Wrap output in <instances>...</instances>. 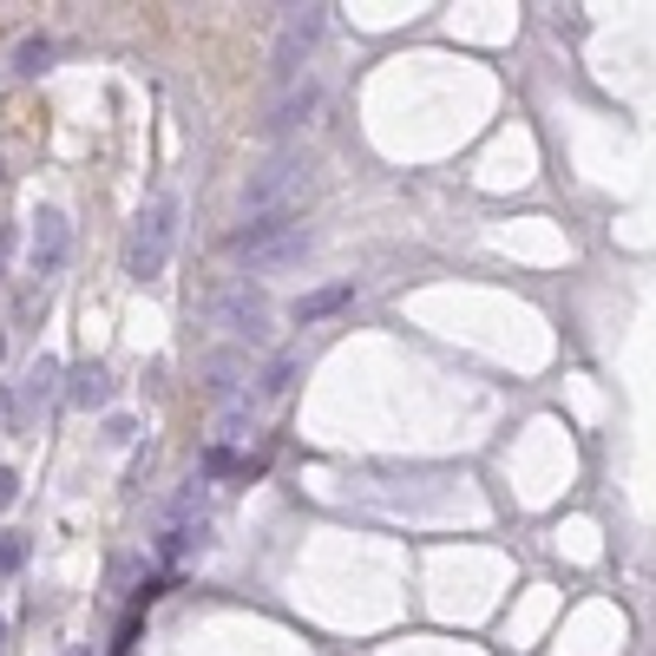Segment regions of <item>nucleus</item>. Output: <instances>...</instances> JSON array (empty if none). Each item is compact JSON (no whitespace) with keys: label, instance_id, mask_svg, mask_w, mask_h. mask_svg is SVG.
I'll return each mask as SVG.
<instances>
[{"label":"nucleus","instance_id":"f257e3e1","mask_svg":"<svg viewBox=\"0 0 656 656\" xmlns=\"http://www.w3.org/2000/svg\"><path fill=\"white\" fill-rule=\"evenodd\" d=\"M230 256L250 263L256 276H276V269H289V263L309 256V230H302L296 210H263V217H250V223L230 237Z\"/></svg>","mask_w":656,"mask_h":656},{"label":"nucleus","instance_id":"f03ea898","mask_svg":"<svg viewBox=\"0 0 656 656\" xmlns=\"http://www.w3.org/2000/svg\"><path fill=\"white\" fill-rule=\"evenodd\" d=\"M177 191H158L151 204H145V217L131 223V243H125V276H138V283H151L164 263H171V243H177Z\"/></svg>","mask_w":656,"mask_h":656},{"label":"nucleus","instance_id":"7ed1b4c3","mask_svg":"<svg viewBox=\"0 0 656 656\" xmlns=\"http://www.w3.org/2000/svg\"><path fill=\"white\" fill-rule=\"evenodd\" d=\"M322 26H329V7H296V13L283 20V39H276V59H269L276 85H296L302 59H309V53H315V39H322Z\"/></svg>","mask_w":656,"mask_h":656},{"label":"nucleus","instance_id":"20e7f679","mask_svg":"<svg viewBox=\"0 0 656 656\" xmlns=\"http://www.w3.org/2000/svg\"><path fill=\"white\" fill-rule=\"evenodd\" d=\"M302 177H309V158H302V151H276V158L243 184V204H250L256 217H263V210H283V197H289Z\"/></svg>","mask_w":656,"mask_h":656},{"label":"nucleus","instance_id":"39448f33","mask_svg":"<svg viewBox=\"0 0 656 656\" xmlns=\"http://www.w3.org/2000/svg\"><path fill=\"white\" fill-rule=\"evenodd\" d=\"M217 322H223L230 335H243V342H263V335H269V302H263V289H250V283L223 289V296H217Z\"/></svg>","mask_w":656,"mask_h":656},{"label":"nucleus","instance_id":"423d86ee","mask_svg":"<svg viewBox=\"0 0 656 656\" xmlns=\"http://www.w3.org/2000/svg\"><path fill=\"white\" fill-rule=\"evenodd\" d=\"M315 105H322V79H296V85L276 99V112H269V125H263V131H269V138H289L296 125H309V118H315Z\"/></svg>","mask_w":656,"mask_h":656},{"label":"nucleus","instance_id":"0eeeda50","mask_svg":"<svg viewBox=\"0 0 656 656\" xmlns=\"http://www.w3.org/2000/svg\"><path fill=\"white\" fill-rule=\"evenodd\" d=\"M66 263V217L59 210H46L39 217V230H33V276H53Z\"/></svg>","mask_w":656,"mask_h":656},{"label":"nucleus","instance_id":"6e6552de","mask_svg":"<svg viewBox=\"0 0 656 656\" xmlns=\"http://www.w3.org/2000/svg\"><path fill=\"white\" fill-rule=\"evenodd\" d=\"M348 296H355L348 283H342V289H322V296H302V302H296V322H322V315H335Z\"/></svg>","mask_w":656,"mask_h":656},{"label":"nucleus","instance_id":"1a4fd4ad","mask_svg":"<svg viewBox=\"0 0 656 656\" xmlns=\"http://www.w3.org/2000/svg\"><path fill=\"white\" fill-rule=\"evenodd\" d=\"M72 401H79V407H99V401H112V381H105V368H79V375H72Z\"/></svg>","mask_w":656,"mask_h":656},{"label":"nucleus","instance_id":"9d476101","mask_svg":"<svg viewBox=\"0 0 656 656\" xmlns=\"http://www.w3.org/2000/svg\"><path fill=\"white\" fill-rule=\"evenodd\" d=\"M53 381H59V361H46V355H39V361H33V375H26V401H46V394H53Z\"/></svg>","mask_w":656,"mask_h":656},{"label":"nucleus","instance_id":"9b49d317","mask_svg":"<svg viewBox=\"0 0 656 656\" xmlns=\"http://www.w3.org/2000/svg\"><path fill=\"white\" fill-rule=\"evenodd\" d=\"M26 565V539L20 532H0V578H13Z\"/></svg>","mask_w":656,"mask_h":656},{"label":"nucleus","instance_id":"f8f14e48","mask_svg":"<svg viewBox=\"0 0 656 656\" xmlns=\"http://www.w3.org/2000/svg\"><path fill=\"white\" fill-rule=\"evenodd\" d=\"M46 66V39H20V53H13V72H39Z\"/></svg>","mask_w":656,"mask_h":656},{"label":"nucleus","instance_id":"ddd939ff","mask_svg":"<svg viewBox=\"0 0 656 656\" xmlns=\"http://www.w3.org/2000/svg\"><path fill=\"white\" fill-rule=\"evenodd\" d=\"M289 375H296V361H276V368L263 375V394H283V388H289Z\"/></svg>","mask_w":656,"mask_h":656},{"label":"nucleus","instance_id":"4468645a","mask_svg":"<svg viewBox=\"0 0 656 656\" xmlns=\"http://www.w3.org/2000/svg\"><path fill=\"white\" fill-rule=\"evenodd\" d=\"M204 473H237V453H230V447H210V453H204Z\"/></svg>","mask_w":656,"mask_h":656},{"label":"nucleus","instance_id":"2eb2a0df","mask_svg":"<svg viewBox=\"0 0 656 656\" xmlns=\"http://www.w3.org/2000/svg\"><path fill=\"white\" fill-rule=\"evenodd\" d=\"M13 493H20V480H13V473H7V467H0V513H7V506H13Z\"/></svg>","mask_w":656,"mask_h":656}]
</instances>
